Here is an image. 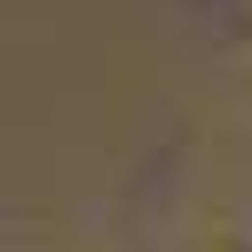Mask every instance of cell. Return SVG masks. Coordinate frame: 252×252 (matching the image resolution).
<instances>
[{"mask_svg": "<svg viewBox=\"0 0 252 252\" xmlns=\"http://www.w3.org/2000/svg\"><path fill=\"white\" fill-rule=\"evenodd\" d=\"M239 20H246V27H252V0H239Z\"/></svg>", "mask_w": 252, "mask_h": 252, "instance_id": "7a4b0ae2", "label": "cell"}, {"mask_svg": "<svg viewBox=\"0 0 252 252\" xmlns=\"http://www.w3.org/2000/svg\"><path fill=\"white\" fill-rule=\"evenodd\" d=\"M192 252H252V246H246V239H199Z\"/></svg>", "mask_w": 252, "mask_h": 252, "instance_id": "6da1fadb", "label": "cell"}]
</instances>
